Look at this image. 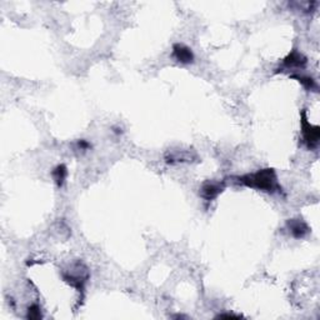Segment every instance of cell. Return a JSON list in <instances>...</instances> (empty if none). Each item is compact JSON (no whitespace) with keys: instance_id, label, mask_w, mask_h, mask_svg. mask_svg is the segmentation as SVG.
<instances>
[{"instance_id":"1","label":"cell","mask_w":320,"mask_h":320,"mask_svg":"<svg viewBox=\"0 0 320 320\" xmlns=\"http://www.w3.org/2000/svg\"><path fill=\"white\" fill-rule=\"evenodd\" d=\"M238 183L245 185V187L254 188V189L262 190L266 193H279L282 192V187L278 183V176L274 169L265 168V169L258 170L257 173L246 174L239 176Z\"/></svg>"},{"instance_id":"2","label":"cell","mask_w":320,"mask_h":320,"mask_svg":"<svg viewBox=\"0 0 320 320\" xmlns=\"http://www.w3.org/2000/svg\"><path fill=\"white\" fill-rule=\"evenodd\" d=\"M64 280L68 282L70 285L75 286L79 291L84 290V284L86 283V279L89 278L88 270H86L85 266L81 263H77L72 268V270H69L68 273L63 274Z\"/></svg>"},{"instance_id":"3","label":"cell","mask_w":320,"mask_h":320,"mask_svg":"<svg viewBox=\"0 0 320 320\" xmlns=\"http://www.w3.org/2000/svg\"><path fill=\"white\" fill-rule=\"evenodd\" d=\"M302 131L307 147L309 149L315 148L320 139V128L318 125H311L309 123L305 111L302 113Z\"/></svg>"},{"instance_id":"4","label":"cell","mask_w":320,"mask_h":320,"mask_svg":"<svg viewBox=\"0 0 320 320\" xmlns=\"http://www.w3.org/2000/svg\"><path fill=\"white\" fill-rule=\"evenodd\" d=\"M225 188L224 181H217V180H209L205 181L200 188V195L201 198L205 199L207 201L214 200L215 198H218V195Z\"/></svg>"},{"instance_id":"5","label":"cell","mask_w":320,"mask_h":320,"mask_svg":"<svg viewBox=\"0 0 320 320\" xmlns=\"http://www.w3.org/2000/svg\"><path fill=\"white\" fill-rule=\"evenodd\" d=\"M308 60L302 53L296 52V50H293L290 54L286 57L284 60H283V69H303L307 65Z\"/></svg>"},{"instance_id":"6","label":"cell","mask_w":320,"mask_h":320,"mask_svg":"<svg viewBox=\"0 0 320 320\" xmlns=\"http://www.w3.org/2000/svg\"><path fill=\"white\" fill-rule=\"evenodd\" d=\"M173 57L181 64H190L194 61V54L192 49L184 44H175L173 47Z\"/></svg>"},{"instance_id":"7","label":"cell","mask_w":320,"mask_h":320,"mask_svg":"<svg viewBox=\"0 0 320 320\" xmlns=\"http://www.w3.org/2000/svg\"><path fill=\"white\" fill-rule=\"evenodd\" d=\"M286 225H288L289 230H290L291 235L294 238H296V239H302V238H304L310 232L308 224L304 220H302V219H291V220L288 221Z\"/></svg>"},{"instance_id":"8","label":"cell","mask_w":320,"mask_h":320,"mask_svg":"<svg viewBox=\"0 0 320 320\" xmlns=\"http://www.w3.org/2000/svg\"><path fill=\"white\" fill-rule=\"evenodd\" d=\"M193 159H196V154L195 153H190V151L187 150H176L170 153L169 155H167V163H189L193 162Z\"/></svg>"},{"instance_id":"9","label":"cell","mask_w":320,"mask_h":320,"mask_svg":"<svg viewBox=\"0 0 320 320\" xmlns=\"http://www.w3.org/2000/svg\"><path fill=\"white\" fill-rule=\"evenodd\" d=\"M66 175H68V170H66V167L64 164L58 165L53 170V178H54V181L59 188L63 187L64 183H65Z\"/></svg>"},{"instance_id":"10","label":"cell","mask_w":320,"mask_h":320,"mask_svg":"<svg viewBox=\"0 0 320 320\" xmlns=\"http://www.w3.org/2000/svg\"><path fill=\"white\" fill-rule=\"evenodd\" d=\"M291 78H293V79H296L305 89H308V90H316V89H318L315 80L311 77H307V75H291Z\"/></svg>"},{"instance_id":"11","label":"cell","mask_w":320,"mask_h":320,"mask_svg":"<svg viewBox=\"0 0 320 320\" xmlns=\"http://www.w3.org/2000/svg\"><path fill=\"white\" fill-rule=\"evenodd\" d=\"M27 318L30 320H38V319L43 318L41 311H40V307H39L38 304H33L32 307H29V309H28Z\"/></svg>"},{"instance_id":"12","label":"cell","mask_w":320,"mask_h":320,"mask_svg":"<svg viewBox=\"0 0 320 320\" xmlns=\"http://www.w3.org/2000/svg\"><path fill=\"white\" fill-rule=\"evenodd\" d=\"M217 319H240L243 318L241 315H235V314H229V313H225V314H219V315L215 316Z\"/></svg>"},{"instance_id":"13","label":"cell","mask_w":320,"mask_h":320,"mask_svg":"<svg viewBox=\"0 0 320 320\" xmlns=\"http://www.w3.org/2000/svg\"><path fill=\"white\" fill-rule=\"evenodd\" d=\"M78 145H79V148L83 149V150H85V149H88L89 147H90V145H89V143H86L85 140H80L79 144Z\"/></svg>"}]
</instances>
